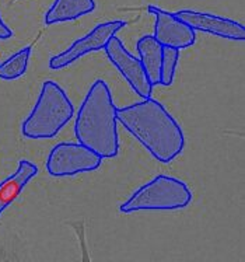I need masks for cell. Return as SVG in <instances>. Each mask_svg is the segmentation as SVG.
Returning a JSON list of instances; mask_svg holds the SVG:
<instances>
[{
	"label": "cell",
	"instance_id": "6da1fadb",
	"mask_svg": "<svg viewBox=\"0 0 245 262\" xmlns=\"http://www.w3.org/2000/svg\"><path fill=\"white\" fill-rule=\"evenodd\" d=\"M117 119L161 163H171L184 150L181 126L160 102L150 97L133 105L117 108Z\"/></svg>",
	"mask_w": 245,
	"mask_h": 262
},
{
	"label": "cell",
	"instance_id": "7a4b0ae2",
	"mask_svg": "<svg viewBox=\"0 0 245 262\" xmlns=\"http://www.w3.org/2000/svg\"><path fill=\"white\" fill-rule=\"evenodd\" d=\"M117 107L104 80H97L81 104L75 123L76 138L101 159H112L119 151Z\"/></svg>",
	"mask_w": 245,
	"mask_h": 262
},
{
	"label": "cell",
	"instance_id": "3957f363",
	"mask_svg": "<svg viewBox=\"0 0 245 262\" xmlns=\"http://www.w3.org/2000/svg\"><path fill=\"white\" fill-rule=\"evenodd\" d=\"M75 114V107L60 86L45 81L35 107L23 122V135L28 139H51L60 132Z\"/></svg>",
	"mask_w": 245,
	"mask_h": 262
},
{
	"label": "cell",
	"instance_id": "277c9868",
	"mask_svg": "<svg viewBox=\"0 0 245 262\" xmlns=\"http://www.w3.org/2000/svg\"><path fill=\"white\" fill-rule=\"evenodd\" d=\"M192 192L185 182L174 177L159 176L146 184L121 206L122 213L138 210H174L191 204Z\"/></svg>",
	"mask_w": 245,
	"mask_h": 262
},
{
	"label": "cell",
	"instance_id": "5b68a950",
	"mask_svg": "<svg viewBox=\"0 0 245 262\" xmlns=\"http://www.w3.org/2000/svg\"><path fill=\"white\" fill-rule=\"evenodd\" d=\"M102 159L81 143H59L49 153L47 170L52 177L76 176L100 168Z\"/></svg>",
	"mask_w": 245,
	"mask_h": 262
},
{
	"label": "cell",
	"instance_id": "8992f818",
	"mask_svg": "<svg viewBox=\"0 0 245 262\" xmlns=\"http://www.w3.org/2000/svg\"><path fill=\"white\" fill-rule=\"evenodd\" d=\"M125 26H126L125 21H108L97 26L85 37L77 39L69 49H66L56 56H52L49 60V68L54 70L63 69L88 52L101 51L105 48L109 38L114 37Z\"/></svg>",
	"mask_w": 245,
	"mask_h": 262
},
{
	"label": "cell",
	"instance_id": "52a82bcc",
	"mask_svg": "<svg viewBox=\"0 0 245 262\" xmlns=\"http://www.w3.org/2000/svg\"><path fill=\"white\" fill-rule=\"evenodd\" d=\"M104 49L111 63L122 73L132 89L140 97L149 98L153 91V84L150 83L140 59H136L133 55L129 54L128 49H125L123 43L115 35L109 38Z\"/></svg>",
	"mask_w": 245,
	"mask_h": 262
},
{
	"label": "cell",
	"instance_id": "ba28073f",
	"mask_svg": "<svg viewBox=\"0 0 245 262\" xmlns=\"http://www.w3.org/2000/svg\"><path fill=\"white\" fill-rule=\"evenodd\" d=\"M147 11L155 16L154 38L163 47L184 49L195 43V30L180 20L175 14L154 6H149Z\"/></svg>",
	"mask_w": 245,
	"mask_h": 262
},
{
	"label": "cell",
	"instance_id": "9c48e42d",
	"mask_svg": "<svg viewBox=\"0 0 245 262\" xmlns=\"http://www.w3.org/2000/svg\"><path fill=\"white\" fill-rule=\"evenodd\" d=\"M175 16L193 30L209 32V34L217 35V37L234 39V41H244L245 39L244 26L234 20L193 10H180L176 11Z\"/></svg>",
	"mask_w": 245,
	"mask_h": 262
},
{
	"label": "cell",
	"instance_id": "30bf717a",
	"mask_svg": "<svg viewBox=\"0 0 245 262\" xmlns=\"http://www.w3.org/2000/svg\"><path fill=\"white\" fill-rule=\"evenodd\" d=\"M38 167L27 160H21L16 172H13L9 178L0 182V214L5 212L7 206H10L17 196L21 193L27 182L37 176Z\"/></svg>",
	"mask_w": 245,
	"mask_h": 262
},
{
	"label": "cell",
	"instance_id": "8fae6325",
	"mask_svg": "<svg viewBox=\"0 0 245 262\" xmlns=\"http://www.w3.org/2000/svg\"><path fill=\"white\" fill-rule=\"evenodd\" d=\"M163 49L164 47L155 41L154 37L146 35L139 39L138 52L140 62L143 64L144 72L149 77L150 83L160 84V70L163 63Z\"/></svg>",
	"mask_w": 245,
	"mask_h": 262
},
{
	"label": "cell",
	"instance_id": "7c38bea8",
	"mask_svg": "<svg viewBox=\"0 0 245 262\" xmlns=\"http://www.w3.org/2000/svg\"><path fill=\"white\" fill-rule=\"evenodd\" d=\"M96 9L94 0H55V5L45 16V24L70 21L88 14Z\"/></svg>",
	"mask_w": 245,
	"mask_h": 262
},
{
	"label": "cell",
	"instance_id": "4fadbf2b",
	"mask_svg": "<svg viewBox=\"0 0 245 262\" xmlns=\"http://www.w3.org/2000/svg\"><path fill=\"white\" fill-rule=\"evenodd\" d=\"M30 55H31V48L27 47L10 56L6 62H3L0 64V79L2 80H16L18 77H21L27 72Z\"/></svg>",
	"mask_w": 245,
	"mask_h": 262
},
{
	"label": "cell",
	"instance_id": "5bb4252c",
	"mask_svg": "<svg viewBox=\"0 0 245 262\" xmlns=\"http://www.w3.org/2000/svg\"><path fill=\"white\" fill-rule=\"evenodd\" d=\"M180 58V49L167 48L163 49V63L160 70V84L163 86H171L174 81L176 64Z\"/></svg>",
	"mask_w": 245,
	"mask_h": 262
},
{
	"label": "cell",
	"instance_id": "9a60e30c",
	"mask_svg": "<svg viewBox=\"0 0 245 262\" xmlns=\"http://www.w3.org/2000/svg\"><path fill=\"white\" fill-rule=\"evenodd\" d=\"M11 35H13V31L6 26V23L3 21L2 17H0V39H7V38H10Z\"/></svg>",
	"mask_w": 245,
	"mask_h": 262
}]
</instances>
